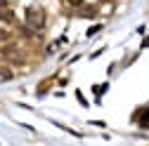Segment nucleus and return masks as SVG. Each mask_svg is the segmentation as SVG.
Segmentation results:
<instances>
[{
	"instance_id": "obj_3",
	"label": "nucleus",
	"mask_w": 149,
	"mask_h": 146,
	"mask_svg": "<svg viewBox=\"0 0 149 146\" xmlns=\"http://www.w3.org/2000/svg\"><path fill=\"white\" fill-rule=\"evenodd\" d=\"M69 3H71L73 7H78V5H83V0H69Z\"/></svg>"
},
{
	"instance_id": "obj_1",
	"label": "nucleus",
	"mask_w": 149,
	"mask_h": 146,
	"mask_svg": "<svg viewBox=\"0 0 149 146\" xmlns=\"http://www.w3.org/2000/svg\"><path fill=\"white\" fill-rule=\"evenodd\" d=\"M26 24H29L33 31H40V28L45 26V14H43V10H38V7L26 10Z\"/></svg>"
},
{
	"instance_id": "obj_4",
	"label": "nucleus",
	"mask_w": 149,
	"mask_h": 146,
	"mask_svg": "<svg viewBox=\"0 0 149 146\" xmlns=\"http://www.w3.org/2000/svg\"><path fill=\"white\" fill-rule=\"evenodd\" d=\"M0 7H7V0H0Z\"/></svg>"
},
{
	"instance_id": "obj_2",
	"label": "nucleus",
	"mask_w": 149,
	"mask_h": 146,
	"mask_svg": "<svg viewBox=\"0 0 149 146\" xmlns=\"http://www.w3.org/2000/svg\"><path fill=\"white\" fill-rule=\"evenodd\" d=\"M0 21L3 24H14V12L10 7H0Z\"/></svg>"
}]
</instances>
